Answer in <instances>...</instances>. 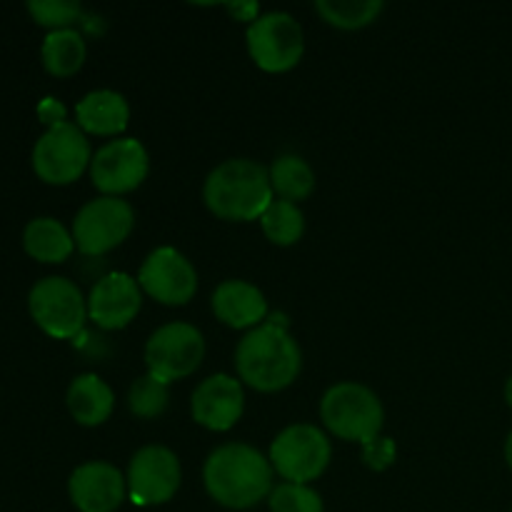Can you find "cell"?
I'll return each mask as SVG.
<instances>
[{
  "label": "cell",
  "mask_w": 512,
  "mask_h": 512,
  "mask_svg": "<svg viewBox=\"0 0 512 512\" xmlns=\"http://www.w3.org/2000/svg\"><path fill=\"white\" fill-rule=\"evenodd\" d=\"M235 368L240 380L258 393H278L295 383L303 368V353L283 315H273L258 328L248 330L235 348Z\"/></svg>",
  "instance_id": "6da1fadb"
},
{
  "label": "cell",
  "mask_w": 512,
  "mask_h": 512,
  "mask_svg": "<svg viewBox=\"0 0 512 512\" xmlns=\"http://www.w3.org/2000/svg\"><path fill=\"white\" fill-rule=\"evenodd\" d=\"M273 465L248 443H225L208 455L203 483L210 498L230 510H248L273 490Z\"/></svg>",
  "instance_id": "7a4b0ae2"
},
{
  "label": "cell",
  "mask_w": 512,
  "mask_h": 512,
  "mask_svg": "<svg viewBox=\"0 0 512 512\" xmlns=\"http://www.w3.org/2000/svg\"><path fill=\"white\" fill-rule=\"evenodd\" d=\"M203 200L223 220H260L275 200L268 168L250 158L223 160L205 178Z\"/></svg>",
  "instance_id": "3957f363"
},
{
  "label": "cell",
  "mask_w": 512,
  "mask_h": 512,
  "mask_svg": "<svg viewBox=\"0 0 512 512\" xmlns=\"http://www.w3.org/2000/svg\"><path fill=\"white\" fill-rule=\"evenodd\" d=\"M320 420L340 440L365 445L383 430L385 410L375 390L345 380L325 390L320 398Z\"/></svg>",
  "instance_id": "277c9868"
},
{
  "label": "cell",
  "mask_w": 512,
  "mask_h": 512,
  "mask_svg": "<svg viewBox=\"0 0 512 512\" xmlns=\"http://www.w3.org/2000/svg\"><path fill=\"white\" fill-rule=\"evenodd\" d=\"M333 445L328 435L310 423L288 425L270 443L268 460L285 483L308 485L328 470Z\"/></svg>",
  "instance_id": "5b68a950"
},
{
  "label": "cell",
  "mask_w": 512,
  "mask_h": 512,
  "mask_svg": "<svg viewBox=\"0 0 512 512\" xmlns=\"http://www.w3.org/2000/svg\"><path fill=\"white\" fill-rule=\"evenodd\" d=\"M93 150L85 130L78 123H55L35 140L33 168L38 178L50 185H68L90 168Z\"/></svg>",
  "instance_id": "8992f818"
},
{
  "label": "cell",
  "mask_w": 512,
  "mask_h": 512,
  "mask_svg": "<svg viewBox=\"0 0 512 512\" xmlns=\"http://www.w3.org/2000/svg\"><path fill=\"white\" fill-rule=\"evenodd\" d=\"M248 53L265 73H285L295 68L305 53V33L298 20L285 10L260 13L248 25Z\"/></svg>",
  "instance_id": "52a82bcc"
},
{
  "label": "cell",
  "mask_w": 512,
  "mask_h": 512,
  "mask_svg": "<svg viewBox=\"0 0 512 512\" xmlns=\"http://www.w3.org/2000/svg\"><path fill=\"white\" fill-rule=\"evenodd\" d=\"M28 308L35 323L53 338H75L88 318V298L63 275L40 278L30 288Z\"/></svg>",
  "instance_id": "ba28073f"
},
{
  "label": "cell",
  "mask_w": 512,
  "mask_h": 512,
  "mask_svg": "<svg viewBox=\"0 0 512 512\" xmlns=\"http://www.w3.org/2000/svg\"><path fill=\"white\" fill-rule=\"evenodd\" d=\"M133 228V205L115 195H100L78 210L73 220V240L83 255H105L125 243Z\"/></svg>",
  "instance_id": "9c48e42d"
},
{
  "label": "cell",
  "mask_w": 512,
  "mask_h": 512,
  "mask_svg": "<svg viewBox=\"0 0 512 512\" xmlns=\"http://www.w3.org/2000/svg\"><path fill=\"white\" fill-rule=\"evenodd\" d=\"M205 358V338L195 325L175 323L160 325L145 343V365L148 373L163 380L188 378L200 368Z\"/></svg>",
  "instance_id": "30bf717a"
},
{
  "label": "cell",
  "mask_w": 512,
  "mask_h": 512,
  "mask_svg": "<svg viewBox=\"0 0 512 512\" xmlns=\"http://www.w3.org/2000/svg\"><path fill=\"white\" fill-rule=\"evenodd\" d=\"M128 495L135 505H163L175 498L183 480L178 455L165 445H145L130 458Z\"/></svg>",
  "instance_id": "8fae6325"
},
{
  "label": "cell",
  "mask_w": 512,
  "mask_h": 512,
  "mask_svg": "<svg viewBox=\"0 0 512 512\" xmlns=\"http://www.w3.org/2000/svg\"><path fill=\"white\" fill-rule=\"evenodd\" d=\"M150 155L138 138H115L100 145L90 160V180L105 195L120 198L148 178Z\"/></svg>",
  "instance_id": "7c38bea8"
},
{
  "label": "cell",
  "mask_w": 512,
  "mask_h": 512,
  "mask_svg": "<svg viewBox=\"0 0 512 512\" xmlns=\"http://www.w3.org/2000/svg\"><path fill=\"white\" fill-rule=\"evenodd\" d=\"M143 293L163 305H185L198 293V270L178 248H155L138 273Z\"/></svg>",
  "instance_id": "4fadbf2b"
},
{
  "label": "cell",
  "mask_w": 512,
  "mask_h": 512,
  "mask_svg": "<svg viewBox=\"0 0 512 512\" xmlns=\"http://www.w3.org/2000/svg\"><path fill=\"white\" fill-rule=\"evenodd\" d=\"M68 495L80 512H115L128 495V480L105 460H90L70 473Z\"/></svg>",
  "instance_id": "5bb4252c"
},
{
  "label": "cell",
  "mask_w": 512,
  "mask_h": 512,
  "mask_svg": "<svg viewBox=\"0 0 512 512\" xmlns=\"http://www.w3.org/2000/svg\"><path fill=\"white\" fill-rule=\"evenodd\" d=\"M143 305V288L128 273H105L90 288L88 318L103 330H120L135 320Z\"/></svg>",
  "instance_id": "9a60e30c"
},
{
  "label": "cell",
  "mask_w": 512,
  "mask_h": 512,
  "mask_svg": "<svg viewBox=\"0 0 512 512\" xmlns=\"http://www.w3.org/2000/svg\"><path fill=\"white\" fill-rule=\"evenodd\" d=\"M245 410V390L243 383L233 375H210L198 388L193 390L190 398V413L193 420L203 428L225 433L233 428Z\"/></svg>",
  "instance_id": "2e32d148"
},
{
  "label": "cell",
  "mask_w": 512,
  "mask_h": 512,
  "mask_svg": "<svg viewBox=\"0 0 512 512\" xmlns=\"http://www.w3.org/2000/svg\"><path fill=\"white\" fill-rule=\"evenodd\" d=\"M213 313L235 330H253L268 318V300L258 285L230 278L215 288Z\"/></svg>",
  "instance_id": "e0dca14e"
},
{
  "label": "cell",
  "mask_w": 512,
  "mask_h": 512,
  "mask_svg": "<svg viewBox=\"0 0 512 512\" xmlns=\"http://www.w3.org/2000/svg\"><path fill=\"white\" fill-rule=\"evenodd\" d=\"M75 118L85 133L118 135L128 128L130 105L118 90H90L75 105Z\"/></svg>",
  "instance_id": "ac0fdd59"
},
{
  "label": "cell",
  "mask_w": 512,
  "mask_h": 512,
  "mask_svg": "<svg viewBox=\"0 0 512 512\" xmlns=\"http://www.w3.org/2000/svg\"><path fill=\"white\" fill-rule=\"evenodd\" d=\"M65 403H68L75 423L85 425V428H95V425H103L110 418L115 408V395L100 375L83 373L68 385Z\"/></svg>",
  "instance_id": "d6986e66"
},
{
  "label": "cell",
  "mask_w": 512,
  "mask_h": 512,
  "mask_svg": "<svg viewBox=\"0 0 512 512\" xmlns=\"http://www.w3.org/2000/svg\"><path fill=\"white\" fill-rule=\"evenodd\" d=\"M23 248L30 258L40 260V263H63L73 253L75 240L60 220L40 215L25 225Z\"/></svg>",
  "instance_id": "ffe728a7"
},
{
  "label": "cell",
  "mask_w": 512,
  "mask_h": 512,
  "mask_svg": "<svg viewBox=\"0 0 512 512\" xmlns=\"http://www.w3.org/2000/svg\"><path fill=\"white\" fill-rule=\"evenodd\" d=\"M85 40L75 28H60L50 30L40 45V58L48 73L58 75V78H68V75L78 73L85 63Z\"/></svg>",
  "instance_id": "44dd1931"
},
{
  "label": "cell",
  "mask_w": 512,
  "mask_h": 512,
  "mask_svg": "<svg viewBox=\"0 0 512 512\" xmlns=\"http://www.w3.org/2000/svg\"><path fill=\"white\" fill-rule=\"evenodd\" d=\"M268 173L273 193L278 195L280 200H288V203L298 205V200L310 198V193L315 190V173L303 155H278V158L273 160V165L268 168Z\"/></svg>",
  "instance_id": "7402d4cb"
},
{
  "label": "cell",
  "mask_w": 512,
  "mask_h": 512,
  "mask_svg": "<svg viewBox=\"0 0 512 512\" xmlns=\"http://www.w3.org/2000/svg\"><path fill=\"white\" fill-rule=\"evenodd\" d=\"M260 228H263L265 238H268L270 243L280 245V248H288V245H295L303 238L305 215L295 203L275 198L273 203L265 208V213L260 215Z\"/></svg>",
  "instance_id": "603a6c76"
},
{
  "label": "cell",
  "mask_w": 512,
  "mask_h": 512,
  "mask_svg": "<svg viewBox=\"0 0 512 512\" xmlns=\"http://www.w3.org/2000/svg\"><path fill=\"white\" fill-rule=\"evenodd\" d=\"M383 0H315V10L328 25L340 30H358L378 20Z\"/></svg>",
  "instance_id": "cb8c5ba5"
},
{
  "label": "cell",
  "mask_w": 512,
  "mask_h": 512,
  "mask_svg": "<svg viewBox=\"0 0 512 512\" xmlns=\"http://www.w3.org/2000/svg\"><path fill=\"white\" fill-rule=\"evenodd\" d=\"M170 403V383L168 380L158 378L153 373L140 375L138 380H133L128 390V408L135 418L153 420L158 415H163L168 410Z\"/></svg>",
  "instance_id": "d4e9b609"
},
{
  "label": "cell",
  "mask_w": 512,
  "mask_h": 512,
  "mask_svg": "<svg viewBox=\"0 0 512 512\" xmlns=\"http://www.w3.org/2000/svg\"><path fill=\"white\" fill-rule=\"evenodd\" d=\"M270 512H323V498L310 485L280 483L268 495Z\"/></svg>",
  "instance_id": "484cf974"
},
{
  "label": "cell",
  "mask_w": 512,
  "mask_h": 512,
  "mask_svg": "<svg viewBox=\"0 0 512 512\" xmlns=\"http://www.w3.org/2000/svg\"><path fill=\"white\" fill-rule=\"evenodd\" d=\"M28 13L35 23L50 30L73 28L75 20L83 18V5L78 0H28Z\"/></svg>",
  "instance_id": "4316f807"
},
{
  "label": "cell",
  "mask_w": 512,
  "mask_h": 512,
  "mask_svg": "<svg viewBox=\"0 0 512 512\" xmlns=\"http://www.w3.org/2000/svg\"><path fill=\"white\" fill-rule=\"evenodd\" d=\"M395 458H398V445H395V440L388 438V435H378V438H373L370 443L363 445V463L368 465L370 470H375V473L388 470L390 465L395 463Z\"/></svg>",
  "instance_id": "83f0119b"
},
{
  "label": "cell",
  "mask_w": 512,
  "mask_h": 512,
  "mask_svg": "<svg viewBox=\"0 0 512 512\" xmlns=\"http://www.w3.org/2000/svg\"><path fill=\"white\" fill-rule=\"evenodd\" d=\"M38 115H40V120H43V123H48V128H50V125H55V123H63L65 108L55 98H43V103L38 105Z\"/></svg>",
  "instance_id": "f1b7e54d"
},
{
  "label": "cell",
  "mask_w": 512,
  "mask_h": 512,
  "mask_svg": "<svg viewBox=\"0 0 512 512\" xmlns=\"http://www.w3.org/2000/svg\"><path fill=\"white\" fill-rule=\"evenodd\" d=\"M225 8H228V13H233L235 20H250L253 23L260 15L258 3H228Z\"/></svg>",
  "instance_id": "f546056e"
},
{
  "label": "cell",
  "mask_w": 512,
  "mask_h": 512,
  "mask_svg": "<svg viewBox=\"0 0 512 512\" xmlns=\"http://www.w3.org/2000/svg\"><path fill=\"white\" fill-rule=\"evenodd\" d=\"M505 460H508V465L512 470V433L508 435V440H505Z\"/></svg>",
  "instance_id": "4dcf8cb0"
},
{
  "label": "cell",
  "mask_w": 512,
  "mask_h": 512,
  "mask_svg": "<svg viewBox=\"0 0 512 512\" xmlns=\"http://www.w3.org/2000/svg\"><path fill=\"white\" fill-rule=\"evenodd\" d=\"M505 400H508V405L512 408V375L508 378V383H505Z\"/></svg>",
  "instance_id": "1f68e13d"
},
{
  "label": "cell",
  "mask_w": 512,
  "mask_h": 512,
  "mask_svg": "<svg viewBox=\"0 0 512 512\" xmlns=\"http://www.w3.org/2000/svg\"><path fill=\"white\" fill-rule=\"evenodd\" d=\"M510 512H512V510H510Z\"/></svg>",
  "instance_id": "d6a6232c"
}]
</instances>
